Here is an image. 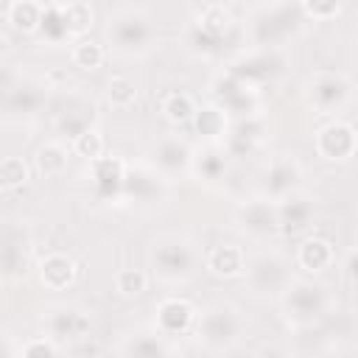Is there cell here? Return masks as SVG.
<instances>
[{
  "mask_svg": "<svg viewBox=\"0 0 358 358\" xmlns=\"http://www.w3.org/2000/svg\"><path fill=\"white\" fill-rule=\"evenodd\" d=\"M238 333H241V319H238V313L232 308H221V305L210 308L196 322V336L210 350L232 347L238 341Z\"/></svg>",
  "mask_w": 358,
  "mask_h": 358,
  "instance_id": "6da1fadb",
  "label": "cell"
},
{
  "mask_svg": "<svg viewBox=\"0 0 358 358\" xmlns=\"http://www.w3.org/2000/svg\"><path fill=\"white\" fill-rule=\"evenodd\" d=\"M327 305V294L319 282L310 280H296L288 282L285 288V310L288 316H294L296 322H313Z\"/></svg>",
  "mask_w": 358,
  "mask_h": 358,
  "instance_id": "7a4b0ae2",
  "label": "cell"
},
{
  "mask_svg": "<svg viewBox=\"0 0 358 358\" xmlns=\"http://www.w3.org/2000/svg\"><path fill=\"white\" fill-rule=\"evenodd\" d=\"M355 145H358V137H355V129L350 123H327L319 134H316V151L324 157V159H347L355 154Z\"/></svg>",
  "mask_w": 358,
  "mask_h": 358,
  "instance_id": "3957f363",
  "label": "cell"
},
{
  "mask_svg": "<svg viewBox=\"0 0 358 358\" xmlns=\"http://www.w3.org/2000/svg\"><path fill=\"white\" fill-rule=\"evenodd\" d=\"M109 36L117 42L120 50H143L151 42V25L143 14L126 11L123 17L115 20V25H109Z\"/></svg>",
  "mask_w": 358,
  "mask_h": 358,
  "instance_id": "277c9868",
  "label": "cell"
},
{
  "mask_svg": "<svg viewBox=\"0 0 358 358\" xmlns=\"http://www.w3.org/2000/svg\"><path fill=\"white\" fill-rule=\"evenodd\" d=\"M193 263H196V257H193L190 246L179 243V241L162 243L154 252V266H157L159 277H165V280H185V277H190Z\"/></svg>",
  "mask_w": 358,
  "mask_h": 358,
  "instance_id": "5b68a950",
  "label": "cell"
},
{
  "mask_svg": "<svg viewBox=\"0 0 358 358\" xmlns=\"http://www.w3.org/2000/svg\"><path fill=\"white\" fill-rule=\"evenodd\" d=\"M238 221L249 235L260 238V235H268V232L280 229V207H274L266 199H257V201H249L246 207H241Z\"/></svg>",
  "mask_w": 358,
  "mask_h": 358,
  "instance_id": "8992f818",
  "label": "cell"
},
{
  "mask_svg": "<svg viewBox=\"0 0 358 358\" xmlns=\"http://www.w3.org/2000/svg\"><path fill=\"white\" fill-rule=\"evenodd\" d=\"M39 282L50 291H64L76 282V263L73 257L62 255V252H53L48 257L39 260Z\"/></svg>",
  "mask_w": 358,
  "mask_h": 358,
  "instance_id": "52a82bcc",
  "label": "cell"
},
{
  "mask_svg": "<svg viewBox=\"0 0 358 358\" xmlns=\"http://www.w3.org/2000/svg\"><path fill=\"white\" fill-rule=\"evenodd\" d=\"M204 266L210 274L221 277V280H232L238 274L246 271V260H243V252L235 246V243H218L207 252L204 257Z\"/></svg>",
  "mask_w": 358,
  "mask_h": 358,
  "instance_id": "ba28073f",
  "label": "cell"
},
{
  "mask_svg": "<svg viewBox=\"0 0 358 358\" xmlns=\"http://www.w3.org/2000/svg\"><path fill=\"white\" fill-rule=\"evenodd\" d=\"M90 322L84 313H78L76 308H56L50 310L48 316V338H56V341H76L87 333Z\"/></svg>",
  "mask_w": 358,
  "mask_h": 358,
  "instance_id": "9c48e42d",
  "label": "cell"
},
{
  "mask_svg": "<svg viewBox=\"0 0 358 358\" xmlns=\"http://www.w3.org/2000/svg\"><path fill=\"white\" fill-rule=\"evenodd\" d=\"M193 322H196V310L185 299L171 296V299H165L157 308V327H159V333H185Z\"/></svg>",
  "mask_w": 358,
  "mask_h": 358,
  "instance_id": "30bf717a",
  "label": "cell"
},
{
  "mask_svg": "<svg viewBox=\"0 0 358 358\" xmlns=\"http://www.w3.org/2000/svg\"><path fill=\"white\" fill-rule=\"evenodd\" d=\"M92 176H95V187L101 193H117L129 173H126V162L120 157H101L92 162Z\"/></svg>",
  "mask_w": 358,
  "mask_h": 358,
  "instance_id": "8fae6325",
  "label": "cell"
},
{
  "mask_svg": "<svg viewBox=\"0 0 358 358\" xmlns=\"http://www.w3.org/2000/svg\"><path fill=\"white\" fill-rule=\"evenodd\" d=\"M42 17H45V6L31 3V0H14L6 6V20L17 31H25V34L42 28Z\"/></svg>",
  "mask_w": 358,
  "mask_h": 358,
  "instance_id": "7c38bea8",
  "label": "cell"
},
{
  "mask_svg": "<svg viewBox=\"0 0 358 358\" xmlns=\"http://www.w3.org/2000/svg\"><path fill=\"white\" fill-rule=\"evenodd\" d=\"M347 81L341 76H319V81L313 84V101L319 109H336L344 103L347 98Z\"/></svg>",
  "mask_w": 358,
  "mask_h": 358,
  "instance_id": "4fadbf2b",
  "label": "cell"
},
{
  "mask_svg": "<svg viewBox=\"0 0 358 358\" xmlns=\"http://www.w3.org/2000/svg\"><path fill=\"white\" fill-rule=\"evenodd\" d=\"M296 260L308 271H322L333 263V246L324 238H308V241H302V246L296 252Z\"/></svg>",
  "mask_w": 358,
  "mask_h": 358,
  "instance_id": "5bb4252c",
  "label": "cell"
},
{
  "mask_svg": "<svg viewBox=\"0 0 358 358\" xmlns=\"http://www.w3.org/2000/svg\"><path fill=\"white\" fill-rule=\"evenodd\" d=\"M229 22H232L229 11H227L224 6H218V3L204 6V8L199 11V17H196V28H199L204 36H210V39H218L221 34H227Z\"/></svg>",
  "mask_w": 358,
  "mask_h": 358,
  "instance_id": "9a60e30c",
  "label": "cell"
},
{
  "mask_svg": "<svg viewBox=\"0 0 358 358\" xmlns=\"http://www.w3.org/2000/svg\"><path fill=\"white\" fill-rule=\"evenodd\" d=\"M154 162L162 168V171H179L190 162V151L185 143L179 140H162L154 151Z\"/></svg>",
  "mask_w": 358,
  "mask_h": 358,
  "instance_id": "2e32d148",
  "label": "cell"
},
{
  "mask_svg": "<svg viewBox=\"0 0 358 358\" xmlns=\"http://www.w3.org/2000/svg\"><path fill=\"white\" fill-rule=\"evenodd\" d=\"M308 218H310V204L305 199H285L280 204V229L285 232H296L302 227H308Z\"/></svg>",
  "mask_w": 358,
  "mask_h": 358,
  "instance_id": "e0dca14e",
  "label": "cell"
},
{
  "mask_svg": "<svg viewBox=\"0 0 358 358\" xmlns=\"http://www.w3.org/2000/svg\"><path fill=\"white\" fill-rule=\"evenodd\" d=\"M266 179H268V190H271L274 196H285V193L296 185V179H299V168H296L291 159H277V162L268 168Z\"/></svg>",
  "mask_w": 358,
  "mask_h": 358,
  "instance_id": "ac0fdd59",
  "label": "cell"
},
{
  "mask_svg": "<svg viewBox=\"0 0 358 358\" xmlns=\"http://www.w3.org/2000/svg\"><path fill=\"white\" fill-rule=\"evenodd\" d=\"M59 11H62V20H64L70 36L84 34L95 20V14L87 3H59Z\"/></svg>",
  "mask_w": 358,
  "mask_h": 358,
  "instance_id": "d6986e66",
  "label": "cell"
},
{
  "mask_svg": "<svg viewBox=\"0 0 358 358\" xmlns=\"http://www.w3.org/2000/svg\"><path fill=\"white\" fill-rule=\"evenodd\" d=\"M67 148L62 143H45L39 151H36V165L45 176H59L64 168H67Z\"/></svg>",
  "mask_w": 358,
  "mask_h": 358,
  "instance_id": "ffe728a7",
  "label": "cell"
},
{
  "mask_svg": "<svg viewBox=\"0 0 358 358\" xmlns=\"http://www.w3.org/2000/svg\"><path fill=\"white\" fill-rule=\"evenodd\" d=\"M70 56H73V62H76L78 67H84V70H98V67L103 64V56H106V53H103V45H101V42L81 36V39L73 45Z\"/></svg>",
  "mask_w": 358,
  "mask_h": 358,
  "instance_id": "44dd1931",
  "label": "cell"
},
{
  "mask_svg": "<svg viewBox=\"0 0 358 358\" xmlns=\"http://www.w3.org/2000/svg\"><path fill=\"white\" fill-rule=\"evenodd\" d=\"M162 112H165V117L171 123H187V120L196 117L199 109H196V103H193V98L187 92H171L162 101Z\"/></svg>",
  "mask_w": 358,
  "mask_h": 358,
  "instance_id": "7402d4cb",
  "label": "cell"
},
{
  "mask_svg": "<svg viewBox=\"0 0 358 358\" xmlns=\"http://www.w3.org/2000/svg\"><path fill=\"white\" fill-rule=\"evenodd\" d=\"M106 95H109V103L117 106V109H126L134 103L137 98V87L129 76H112L109 84H106Z\"/></svg>",
  "mask_w": 358,
  "mask_h": 358,
  "instance_id": "603a6c76",
  "label": "cell"
},
{
  "mask_svg": "<svg viewBox=\"0 0 358 358\" xmlns=\"http://www.w3.org/2000/svg\"><path fill=\"white\" fill-rule=\"evenodd\" d=\"M73 151H76L78 157L90 159V162L101 159V157H103V137H101V131H98V129L81 131V134L73 140Z\"/></svg>",
  "mask_w": 358,
  "mask_h": 358,
  "instance_id": "cb8c5ba5",
  "label": "cell"
},
{
  "mask_svg": "<svg viewBox=\"0 0 358 358\" xmlns=\"http://www.w3.org/2000/svg\"><path fill=\"white\" fill-rule=\"evenodd\" d=\"M126 358H165V344L159 336H137L126 344Z\"/></svg>",
  "mask_w": 358,
  "mask_h": 358,
  "instance_id": "d4e9b609",
  "label": "cell"
},
{
  "mask_svg": "<svg viewBox=\"0 0 358 358\" xmlns=\"http://www.w3.org/2000/svg\"><path fill=\"white\" fill-rule=\"evenodd\" d=\"M25 182H28V165L20 157H6L0 162V185L6 190H11V187H20Z\"/></svg>",
  "mask_w": 358,
  "mask_h": 358,
  "instance_id": "484cf974",
  "label": "cell"
},
{
  "mask_svg": "<svg viewBox=\"0 0 358 358\" xmlns=\"http://www.w3.org/2000/svg\"><path fill=\"white\" fill-rule=\"evenodd\" d=\"M145 285H148V277L140 268H120L117 277H115V288L123 296H140L145 291Z\"/></svg>",
  "mask_w": 358,
  "mask_h": 358,
  "instance_id": "4316f807",
  "label": "cell"
},
{
  "mask_svg": "<svg viewBox=\"0 0 358 358\" xmlns=\"http://www.w3.org/2000/svg\"><path fill=\"white\" fill-rule=\"evenodd\" d=\"M193 120H196V129H199L204 137H218V134H224V126H227L224 112H221V109H215V106L199 109Z\"/></svg>",
  "mask_w": 358,
  "mask_h": 358,
  "instance_id": "83f0119b",
  "label": "cell"
},
{
  "mask_svg": "<svg viewBox=\"0 0 358 358\" xmlns=\"http://www.w3.org/2000/svg\"><path fill=\"white\" fill-rule=\"evenodd\" d=\"M20 358H56L53 341L50 338H31V341H25Z\"/></svg>",
  "mask_w": 358,
  "mask_h": 358,
  "instance_id": "f1b7e54d",
  "label": "cell"
},
{
  "mask_svg": "<svg viewBox=\"0 0 358 358\" xmlns=\"http://www.w3.org/2000/svg\"><path fill=\"white\" fill-rule=\"evenodd\" d=\"M302 11L313 20H330L341 11V6L338 3H302Z\"/></svg>",
  "mask_w": 358,
  "mask_h": 358,
  "instance_id": "f546056e",
  "label": "cell"
},
{
  "mask_svg": "<svg viewBox=\"0 0 358 358\" xmlns=\"http://www.w3.org/2000/svg\"><path fill=\"white\" fill-rule=\"evenodd\" d=\"M344 274H347L352 282H358V249H352V252L347 255V260H344Z\"/></svg>",
  "mask_w": 358,
  "mask_h": 358,
  "instance_id": "4dcf8cb0",
  "label": "cell"
}]
</instances>
